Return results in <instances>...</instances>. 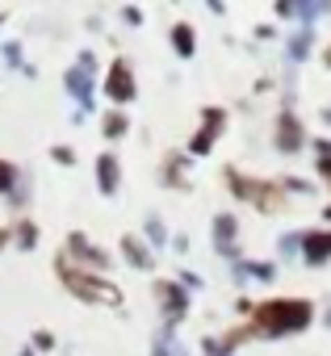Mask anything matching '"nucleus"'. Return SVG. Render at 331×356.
Wrapping results in <instances>:
<instances>
[{"mask_svg":"<svg viewBox=\"0 0 331 356\" xmlns=\"http://www.w3.org/2000/svg\"><path fill=\"white\" fill-rule=\"evenodd\" d=\"M172 47H177V55H181V59H193V51H197V34H193V26H185V22H181V26L172 30Z\"/></svg>","mask_w":331,"mask_h":356,"instance_id":"obj_14","label":"nucleus"},{"mask_svg":"<svg viewBox=\"0 0 331 356\" xmlns=\"http://www.w3.org/2000/svg\"><path fill=\"white\" fill-rule=\"evenodd\" d=\"M227 181H231V193L235 197H243V202H252V206H260V210H277V193L268 189V185H260V181H248V176H239L235 168L227 172Z\"/></svg>","mask_w":331,"mask_h":356,"instance_id":"obj_4","label":"nucleus"},{"mask_svg":"<svg viewBox=\"0 0 331 356\" xmlns=\"http://www.w3.org/2000/svg\"><path fill=\"white\" fill-rule=\"evenodd\" d=\"M147 239H151L155 248H163V239H168V231H163V222H155V218H151V222H147Z\"/></svg>","mask_w":331,"mask_h":356,"instance_id":"obj_22","label":"nucleus"},{"mask_svg":"<svg viewBox=\"0 0 331 356\" xmlns=\"http://www.w3.org/2000/svg\"><path fill=\"white\" fill-rule=\"evenodd\" d=\"M155 293L163 298V306H168V327H177V323L185 318V306H189L185 289H181V285H172V281H159V285H155Z\"/></svg>","mask_w":331,"mask_h":356,"instance_id":"obj_7","label":"nucleus"},{"mask_svg":"<svg viewBox=\"0 0 331 356\" xmlns=\"http://www.w3.org/2000/svg\"><path fill=\"white\" fill-rule=\"evenodd\" d=\"M55 273L63 277V285H67L76 298H84V302H101V306H122V289H118V285H109L105 277H92V273L76 268L67 256L55 260Z\"/></svg>","mask_w":331,"mask_h":356,"instance_id":"obj_2","label":"nucleus"},{"mask_svg":"<svg viewBox=\"0 0 331 356\" xmlns=\"http://www.w3.org/2000/svg\"><path fill=\"white\" fill-rule=\"evenodd\" d=\"M331 5H289V0H281V5H277V13H298V17H306V22H314V17H323Z\"/></svg>","mask_w":331,"mask_h":356,"instance_id":"obj_15","label":"nucleus"},{"mask_svg":"<svg viewBox=\"0 0 331 356\" xmlns=\"http://www.w3.org/2000/svg\"><path fill=\"white\" fill-rule=\"evenodd\" d=\"M327 218H331V210H327Z\"/></svg>","mask_w":331,"mask_h":356,"instance_id":"obj_28","label":"nucleus"},{"mask_svg":"<svg viewBox=\"0 0 331 356\" xmlns=\"http://www.w3.org/2000/svg\"><path fill=\"white\" fill-rule=\"evenodd\" d=\"M306 47H310V34L302 30V34H298V38L289 42V59H306Z\"/></svg>","mask_w":331,"mask_h":356,"instance_id":"obj_19","label":"nucleus"},{"mask_svg":"<svg viewBox=\"0 0 331 356\" xmlns=\"http://www.w3.org/2000/svg\"><path fill=\"white\" fill-rule=\"evenodd\" d=\"M302 122L293 118V113H281L277 118V151H298L302 147Z\"/></svg>","mask_w":331,"mask_h":356,"instance_id":"obj_8","label":"nucleus"},{"mask_svg":"<svg viewBox=\"0 0 331 356\" xmlns=\"http://www.w3.org/2000/svg\"><path fill=\"white\" fill-rule=\"evenodd\" d=\"M26 356H30V352H26Z\"/></svg>","mask_w":331,"mask_h":356,"instance_id":"obj_30","label":"nucleus"},{"mask_svg":"<svg viewBox=\"0 0 331 356\" xmlns=\"http://www.w3.org/2000/svg\"><path fill=\"white\" fill-rule=\"evenodd\" d=\"M223 126H227V113H223V109H206V113H202V130L193 134V147H189V151H193V155H206V151L214 147V138L223 134Z\"/></svg>","mask_w":331,"mask_h":356,"instance_id":"obj_5","label":"nucleus"},{"mask_svg":"<svg viewBox=\"0 0 331 356\" xmlns=\"http://www.w3.org/2000/svg\"><path fill=\"white\" fill-rule=\"evenodd\" d=\"M302 252H306V264L331 260V231H310V235H302Z\"/></svg>","mask_w":331,"mask_h":356,"instance_id":"obj_9","label":"nucleus"},{"mask_svg":"<svg viewBox=\"0 0 331 356\" xmlns=\"http://www.w3.org/2000/svg\"><path fill=\"white\" fill-rule=\"evenodd\" d=\"M105 92H109L113 101H130V97H134V72H130V63H126V59H113Z\"/></svg>","mask_w":331,"mask_h":356,"instance_id":"obj_6","label":"nucleus"},{"mask_svg":"<svg viewBox=\"0 0 331 356\" xmlns=\"http://www.w3.org/2000/svg\"><path fill=\"white\" fill-rule=\"evenodd\" d=\"M92 67H97V59H92V55L84 51V55H80V63H76V67H72V72L63 76L67 92H72V97L80 101V113H88V109H92Z\"/></svg>","mask_w":331,"mask_h":356,"instance_id":"obj_3","label":"nucleus"},{"mask_svg":"<svg viewBox=\"0 0 331 356\" xmlns=\"http://www.w3.org/2000/svg\"><path fill=\"white\" fill-rule=\"evenodd\" d=\"M17 185V168L13 163H0V193H9Z\"/></svg>","mask_w":331,"mask_h":356,"instance_id":"obj_18","label":"nucleus"},{"mask_svg":"<svg viewBox=\"0 0 331 356\" xmlns=\"http://www.w3.org/2000/svg\"><path fill=\"white\" fill-rule=\"evenodd\" d=\"M122 252H126V260H130L134 268H143V273H147V268L155 264V256H151V252H147V248H143V243H138L134 235H126V239H122Z\"/></svg>","mask_w":331,"mask_h":356,"instance_id":"obj_13","label":"nucleus"},{"mask_svg":"<svg viewBox=\"0 0 331 356\" xmlns=\"http://www.w3.org/2000/svg\"><path fill=\"white\" fill-rule=\"evenodd\" d=\"M243 273H252V277H260V281H273V264H239V277Z\"/></svg>","mask_w":331,"mask_h":356,"instance_id":"obj_21","label":"nucleus"},{"mask_svg":"<svg viewBox=\"0 0 331 356\" xmlns=\"http://www.w3.org/2000/svg\"><path fill=\"white\" fill-rule=\"evenodd\" d=\"M214 248L223 256H235V218H214Z\"/></svg>","mask_w":331,"mask_h":356,"instance_id":"obj_11","label":"nucleus"},{"mask_svg":"<svg viewBox=\"0 0 331 356\" xmlns=\"http://www.w3.org/2000/svg\"><path fill=\"white\" fill-rule=\"evenodd\" d=\"M55 159H59V163H72L76 155H72V147H55Z\"/></svg>","mask_w":331,"mask_h":356,"instance_id":"obj_23","label":"nucleus"},{"mask_svg":"<svg viewBox=\"0 0 331 356\" xmlns=\"http://www.w3.org/2000/svg\"><path fill=\"white\" fill-rule=\"evenodd\" d=\"M327 126H331V109H327Z\"/></svg>","mask_w":331,"mask_h":356,"instance_id":"obj_27","label":"nucleus"},{"mask_svg":"<svg viewBox=\"0 0 331 356\" xmlns=\"http://www.w3.org/2000/svg\"><path fill=\"white\" fill-rule=\"evenodd\" d=\"M126 134V118L122 113H109L105 118V138H122Z\"/></svg>","mask_w":331,"mask_h":356,"instance_id":"obj_17","label":"nucleus"},{"mask_svg":"<svg viewBox=\"0 0 331 356\" xmlns=\"http://www.w3.org/2000/svg\"><path fill=\"white\" fill-rule=\"evenodd\" d=\"M17 243H22V248H34V243H38V231H34V222H22V227H17Z\"/></svg>","mask_w":331,"mask_h":356,"instance_id":"obj_20","label":"nucleus"},{"mask_svg":"<svg viewBox=\"0 0 331 356\" xmlns=\"http://www.w3.org/2000/svg\"><path fill=\"white\" fill-rule=\"evenodd\" d=\"M97 181H101V193H118V159L113 155H101L97 159Z\"/></svg>","mask_w":331,"mask_h":356,"instance_id":"obj_12","label":"nucleus"},{"mask_svg":"<svg viewBox=\"0 0 331 356\" xmlns=\"http://www.w3.org/2000/svg\"><path fill=\"white\" fill-rule=\"evenodd\" d=\"M327 323H331V314H327Z\"/></svg>","mask_w":331,"mask_h":356,"instance_id":"obj_29","label":"nucleus"},{"mask_svg":"<svg viewBox=\"0 0 331 356\" xmlns=\"http://www.w3.org/2000/svg\"><path fill=\"white\" fill-rule=\"evenodd\" d=\"M0 248H5V231H0Z\"/></svg>","mask_w":331,"mask_h":356,"instance_id":"obj_26","label":"nucleus"},{"mask_svg":"<svg viewBox=\"0 0 331 356\" xmlns=\"http://www.w3.org/2000/svg\"><path fill=\"white\" fill-rule=\"evenodd\" d=\"M252 314H256V323H252L248 331H235V335L227 339V348H231L235 339H243V335H289V331H302V327L310 323V302L277 298V302L256 306Z\"/></svg>","mask_w":331,"mask_h":356,"instance_id":"obj_1","label":"nucleus"},{"mask_svg":"<svg viewBox=\"0 0 331 356\" xmlns=\"http://www.w3.org/2000/svg\"><path fill=\"white\" fill-rule=\"evenodd\" d=\"M327 67H331V47H327Z\"/></svg>","mask_w":331,"mask_h":356,"instance_id":"obj_25","label":"nucleus"},{"mask_svg":"<svg viewBox=\"0 0 331 356\" xmlns=\"http://www.w3.org/2000/svg\"><path fill=\"white\" fill-rule=\"evenodd\" d=\"M314 151H318V172L327 176V185H331V143H327V138H318V143H314Z\"/></svg>","mask_w":331,"mask_h":356,"instance_id":"obj_16","label":"nucleus"},{"mask_svg":"<svg viewBox=\"0 0 331 356\" xmlns=\"http://www.w3.org/2000/svg\"><path fill=\"white\" fill-rule=\"evenodd\" d=\"M67 252H72L76 260H84V264H97V268H105V264H109V256H105V252H97V243H88L84 235H72V239H67Z\"/></svg>","mask_w":331,"mask_h":356,"instance_id":"obj_10","label":"nucleus"},{"mask_svg":"<svg viewBox=\"0 0 331 356\" xmlns=\"http://www.w3.org/2000/svg\"><path fill=\"white\" fill-rule=\"evenodd\" d=\"M34 343H38V348H51V343H55V335H51V331H38V335H34Z\"/></svg>","mask_w":331,"mask_h":356,"instance_id":"obj_24","label":"nucleus"}]
</instances>
